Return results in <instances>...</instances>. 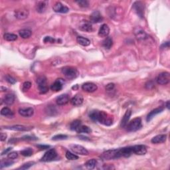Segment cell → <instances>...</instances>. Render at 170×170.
<instances>
[{
  "label": "cell",
  "instance_id": "836d02e7",
  "mask_svg": "<svg viewBox=\"0 0 170 170\" xmlns=\"http://www.w3.org/2000/svg\"><path fill=\"white\" fill-rule=\"evenodd\" d=\"M80 126H81V122L79 120H76L71 123L70 125V128L71 130L77 131V129L79 128Z\"/></svg>",
  "mask_w": 170,
  "mask_h": 170
},
{
  "label": "cell",
  "instance_id": "52a82bcc",
  "mask_svg": "<svg viewBox=\"0 0 170 170\" xmlns=\"http://www.w3.org/2000/svg\"><path fill=\"white\" fill-rule=\"evenodd\" d=\"M157 83L161 85H165L168 84L170 81V75L167 72H163L158 75L156 78Z\"/></svg>",
  "mask_w": 170,
  "mask_h": 170
},
{
  "label": "cell",
  "instance_id": "816d5d0a",
  "mask_svg": "<svg viewBox=\"0 0 170 170\" xmlns=\"http://www.w3.org/2000/svg\"><path fill=\"white\" fill-rule=\"evenodd\" d=\"M8 90V89H7L5 87H3V86H1V91H7Z\"/></svg>",
  "mask_w": 170,
  "mask_h": 170
},
{
  "label": "cell",
  "instance_id": "db71d44e",
  "mask_svg": "<svg viewBox=\"0 0 170 170\" xmlns=\"http://www.w3.org/2000/svg\"><path fill=\"white\" fill-rule=\"evenodd\" d=\"M77 88H78V85L77 84V85H76V86H73L72 88H73V89H75V90H77Z\"/></svg>",
  "mask_w": 170,
  "mask_h": 170
},
{
  "label": "cell",
  "instance_id": "ab89813d",
  "mask_svg": "<svg viewBox=\"0 0 170 170\" xmlns=\"http://www.w3.org/2000/svg\"><path fill=\"white\" fill-rule=\"evenodd\" d=\"M136 37H137V38L138 39L140 40H144L146 38L147 35L146 33H144V31H139V32H138L137 34H136Z\"/></svg>",
  "mask_w": 170,
  "mask_h": 170
},
{
  "label": "cell",
  "instance_id": "8fae6325",
  "mask_svg": "<svg viewBox=\"0 0 170 170\" xmlns=\"http://www.w3.org/2000/svg\"><path fill=\"white\" fill-rule=\"evenodd\" d=\"M53 10L57 13H66L69 12V9L66 6L64 5L61 2H57L53 7Z\"/></svg>",
  "mask_w": 170,
  "mask_h": 170
},
{
  "label": "cell",
  "instance_id": "f35d334b",
  "mask_svg": "<svg viewBox=\"0 0 170 170\" xmlns=\"http://www.w3.org/2000/svg\"><path fill=\"white\" fill-rule=\"evenodd\" d=\"M76 2L81 8H88L89 5V2L86 0H80V1H77Z\"/></svg>",
  "mask_w": 170,
  "mask_h": 170
},
{
  "label": "cell",
  "instance_id": "ba28073f",
  "mask_svg": "<svg viewBox=\"0 0 170 170\" xmlns=\"http://www.w3.org/2000/svg\"><path fill=\"white\" fill-rule=\"evenodd\" d=\"M70 148L71 151L74 152L75 154H79L82 156H87L88 155V151L87 149L83 146H80L77 144H72L70 146Z\"/></svg>",
  "mask_w": 170,
  "mask_h": 170
},
{
  "label": "cell",
  "instance_id": "cb8c5ba5",
  "mask_svg": "<svg viewBox=\"0 0 170 170\" xmlns=\"http://www.w3.org/2000/svg\"><path fill=\"white\" fill-rule=\"evenodd\" d=\"M167 136L165 134H160L152 138L151 142L153 144H161V143L165 142Z\"/></svg>",
  "mask_w": 170,
  "mask_h": 170
},
{
  "label": "cell",
  "instance_id": "5b68a950",
  "mask_svg": "<svg viewBox=\"0 0 170 170\" xmlns=\"http://www.w3.org/2000/svg\"><path fill=\"white\" fill-rule=\"evenodd\" d=\"M37 83L38 84V88L41 94H45L48 92L49 88L47 86V79L44 76H41L38 77L37 79Z\"/></svg>",
  "mask_w": 170,
  "mask_h": 170
},
{
  "label": "cell",
  "instance_id": "3957f363",
  "mask_svg": "<svg viewBox=\"0 0 170 170\" xmlns=\"http://www.w3.org/2000/svg\"><path fill=\"white\" fill-rule=\"evenodd\" d=\"M62 73L68 80H73L79 77V73L76 68L73 66H64L62 69Z\"/></svg>",
  "mask_w": 170,
  "mask_h": 170
},
{
  "label": "cell",
  "instance_id": "4fadbf2b",
  "mask_svg": "<svg viewBox=\"0 0 170 170\" xmlns=\"http://www.w3.org/2000/svg\"><path fill=\"white\" fill-rule=\"evenodd\" d=\"M19 114L23 117H31L34 114V110L31 107H27V108H21L19 109Z\"/></svg>",
  "mask_w": 170,
  "mask_h": 170
},
{
  "label": "cell",
  "instance_id": "e0dca14e",
  "mask_svg": "<svg viewBox=\"0 0 170 170\" xmlns=\"http://www.w3.org/2000/svg\"><path fill=\"white\" fill-rule=\"evenodd\" d=\"M6 129L11 130L14 131H19V132H23V131H29L33 128L31 127H27L23 126V125H15L12 126H6L5 127Z\"/></svg>",
  "mask_w": 170,
  "mask_h": 170
},
{
  "label": "cell",
  "instance_id": "c3c4849f",
  "mask_svg": "<svg viewBox=\"0 0 170 170\" xmlns=\"http://www.w3.org/2000/svg\"><path fill=\"white\" fill-rule=\"evenodd\" d=\"M37 147H39L40 149H46L49 148V146H46V145H38Z\"/></svg>",
  "mask_w": 170,
  "mask_h": 170
},
{
  "label": "cell",
  "instance_id": "b9f144b4",
  "mask_svg": "<svg viewBox=\"0 0 170 170\" xmlns=\"http://www.w3.org/2000/svg\"><path fill=\"white\" fill-rule=\"evenodd\" d=\"M18 157V153L17 151H12L8 154V158L10 160H14Z\"/></svg>",
  "mask_w": 170,
  "mask_h": 170
},
{
  "label": "cell",
  "instance_id": "5bb4252c",
  "mask_svg": "<svg viewBox=\"0 0 170 170\" xmlns=\"http://www.w3.org/2000/svg\"><path fill=\"white\" fill-rule=\"evenodd\" d=\"M98 86L97 84L93 82H86L82 86V89L87 93H94L97 90Z\"/></svg>",
  "mask_w": 170,
  "mask_h": 170
},
{
  "label": "cell",
  "instance_id": "44dd1931",
  "mask_svg": "<svg viewBox=\"0 0 170 170\" xmlns=\"http://www.w3.org/2000/svg\"><path fill=\"white\" fill-rule=\"evenodd\" d=\"M79 29L86 32H91L93 31V26L90 22L88 21H83L80 23L79 26Z\"/></svg>",
  "mask_w": 170,
  "mask_h": 170
},
{
  "label": "cell",
  "instance_id": "7a4b0ae2",
  "mask_svg": "<svg viewBox=\"0 0 170 170\" xmlns=\"http://www.w3.org/2000/svg\"><path fill=\"white\" fill-rule=\"evenodd\" d=\"M121 157H122L121 148L109 149V150L104 151L101 156V158L104 160H115V159H117Z\"/></svg>",
  "mask_w": 170,
  "mask_h": 170
},
{
  "label": "cell",
  "instance_id": "277c9868",
  "mask_svg": "<svg viewBox=\"0 0 170 170\" xmlns=\"http://www.w3.org/2000/svg\"><path fill=\"white\" fill-rule=\"evenodd\" d=\"M142 127V120L140 118H136L132 121L128 123L126 125V130L128 132H136L141 128Z\"/></svg>",
  "mask_w": 170,
  "mask_h": 170
},
{
  "label": "cell",
  "instance_id": "ffe728a7",
  "mask_svg": "<svg viewBox=\"0 0 170 170\" xmlns=\"http://www.w3.org/2000/svg\"><path fill=\"white\" fill-rule=\"evenodd\" d=\"M62 80V79H57V80H56L54 83L52 84L51 86V90L55 92L61 90L62 88V86H63V80Z\"/></svg>",
  "mask_w": 170,
  "mask_h": 170
},
{
  "label": "cell",
  "instance_id": "603a6c76",
  "mask_svg": "<svg viewBox=\"0 0 170 170\" xmlns=\"http://www.w3.org/2000/svg\"><path fill=\"white\" fill-rule=\"evenodd\" d=\"M132 114V112L130 110H128L126 112V113L124 114V116H123L121 123H120V126L122 128H125L126 126V125L128 123V121L130 118V116Z\"/></svg>",
  "mask_w": 170,
  "mask_h": 170
},
{
  "label": "cell",
  "instance_id": "bcb514c9",
  "mask_svg": "<svg viewBox=\"0 0 170 170\" xmlns=\"http://www.w3.org/2000/svg\"><path fill=\"white\" fill-rule=\"evenodd\" d=\"M114 86H115V85L114 83H110V84L106 85V90L107 91H111V90H112L114 88Z\"/></svg>",
  "mask_w": 170,
  "mask_h": 170
},
{
  "label": "cell",
  "instance_id": "2e32d148",
  "mask_svg": "<svg viewBox=\"0 0 170 170\" xmlns=\"http://www.w3.org/2000/svg\"><path fill=\"white\" fill-rule=\"evenodd\" d=\"M83 101H84L83 97H82L81 95H80V94H78V95H76L75 97L71 99V102L73 106H79L83 103Z\"/></svg>",
  "mask_w": 170,
  "mask_h": 170
},
{
  "label": "cell",
  "instance_id": "6da1fadb",
  "mask_svg": "<svg viewBox=\"0 0 170 170\" xmlns=\"http://www.w3.org/2000/svg\"><path fill=\"white\" fill-rule=\"evenodd\" d=\"M89 117L95 122H99L106 126H110L112 124V118L104 111L93 110L89 114Z\"/></svg>",
  "mask_w": 170,
  "mask_h": 170
},
{
  "label": "cell",
  "instance_id": "ac0fdd59",
  "mask_svg": "<svg viewBox=\"0 0 170 170\" xmlns=\"http://www.w3.org/2000/svg\"><path fill=\"white\" fill-rule=\"evenodd\" d=\"M69 102V97L66 94H63V95H60L59 97L56 100V102L59 106H63V105L66 104Z\"/></svg>",
  "mask_w": 170,
  "mask_h": 170
},
{
  "label": "cell",
  "instance_id": "7c38bea8",
  "mask_svg": "<svg viewBox=\"0 0 170 170\" xmlns=\"http://www.w3.org/2000/svg\"><path fill=\"white\" fill-rule=\"evenodd\" d=\"M134 154L136 155H145L147 153V148L144 145H136L132 147Z\"/></svg>",
  "mask_w": 170,
  "mask_h": 170
},
{
  "label": "cell",
  "instance_id": "d590c367",
  "mask_svg": "<svg viewBox=\"0 0 170 170\" xmlns=\"http://www.w3.org/2000/svg\"><path fill=\"white\" fill-rule=\"evenodd\" d=\"M66 158L69 160H77L79 159V156L74 154L72 152L68 151L66 153Z\"/></svg>",
  "mask_w": 170,
  "mask_h": 170
},
{
  "label": "cell",
  "instance_id": "d6986e66",
  "mask_svg": "<svg viewBox=\"0 0 170 170\" xmlns=\"http://www.w3.org/2000/svg\"><path fill=\"white\" fill-rule=\"evenodd\" d=\"M110 33V28L108 25L103 24L98 31V35L101 37H106Z\"/></svg>",
  "mask_w": 170,
  "mask_h": 170
},
{
  "label": "cell",
  "instance_id": "e575fe53",
  "mask_svg": "<svg viewBox=\"0 0 170 170\" xmlns=\"http://www.w3.org/2000/svg\"><path fill=\"white\" fill-rule=\"evenodd\" d=\"M33 151L31 148L25 149L21 151V155L25 156V157H29V156L33 155Z\"/></svg>",
  "mask_w": 170,
  "mask_h": 170
},
{
  "label": "cell",
  "instance_id": "681fc988",
  "mask_svg": "<svg viewBox=\"0 0 170 170\" xmlns=\"http://www.w3.org/2000/svg\"><path fill=\"white\" fill-rule=\"evenodd\" d=\"M12 149V147H8V148H7V149H5V150H4L3 152H2L1 155V156H3V155H5V154H8L9 151H11V149Z\"/></svg>",
  "mask_w": 170,
  "mask_h": 170
},
{
  "label": "cell",
  "instance_id": "ee69618b",
  "mask_svg": "<svg viewBox=\"0 0 170 170\" xmlns=\"http://www.w3.org/2000/svg\"><path fill=\"white\" fill-rule=\"evenodd\" d=\"M31 83L29 81H26L23 84V91H27L29 89L31 88Z\"/></svg>",
  "mask_w": 170,
  "mask_h": 170
},
{
  "label": "cell",
  "instance_id": "74e56055",
  "mask_svg": "<svg viewBox=\"0 0 170 170\" xmlns=\"http://www.w3.org/2000/svg\"><path fill=\"white\" fill-rule=\"evenodd\" d=\"M68 138V136L66 135H63V134H59V135H56L53 136L52 140L54 141H58V140H66Z\"/></svg>",
  "mask_w": 170,
  "mask_h": 170
},
{
  "label": "cell",
  "instance_id": "f1b7e54d",
  "mask_svg": "<svg viewBox=\"0 0 170 170\" xmlns=\"http://www.w3.org/2000/svg\"><path fill=\"white\" fill-rule=\"evenodd\" d=\"M1 114L8 118H13V116H14L12 110L9 108H7V107H5V108H3L1 109Z\"/></svg>",
  "mask_w": 170,
  "mask_h": 170
},
{
  "label": "cell",
  "instance_id": "f546056e",
  "mask_svg": "<svg viewBox=\"0 0 170 170\" xmlns=\"http://www.w3.org/2000/svg\"><path fill=\"white\" fill-rule=\"evenodd\" d=\"M19 35L20 37L23 38V39H28L29 38L31 35H32V32L29 29H22L19 31Z\"/></svg>",
  "mask_w": 170,
  "mask_h": 170
},
{
  "label": "cell",
  "instance_id": "8d00e7d4",
  "mask_svg": "<svg viewBox=\"0 0 170 170\" xmlns=\"http://www.w3.org/2000/svg\"><path fill=\"white\" fill-rule=\"evenodd\" d=\"M13 164H14V162H12V161H10V160L1 161V165H0V167H1V169H3V167L10 166V165H12Z\"/></svg>",
  "mask_w": 170,
  "mask_h": 170
},
{
  "label": "cell",
  "instance_id": "4dcf8cb0",
  "mask_svg": "<svg viewBox=\"0 0 170 170\" xmlns=\"http://www.w3.org/2000/svg\"><path fill=\"white\" fill-rule=\"evenodd\" d=\"M78 133H85V134H90L92 132V130L87 126H83L81 125L79 128L77 129V130L76 131Z\"/></svg>",
  "mask_w": 170,
  "mask_h": 170
},
{
  "label": "cell",
  "instance_id": "f5cc1de1",
  "mask_svg": "<svg viewBox=\"0 0 170 170\" xmlns=\"http://www.w3.org/2000/svg\"><path fill=\"white\" fill-rule=\"evenodd\" d=\"M166 108L168 110L169 109V101H167L166 102Z\"/></svg>",
  "mask_w": 170,
  "mask_h": 170
},
{
  "label": "cell",
  "instance_id": "7402d4cb",
  "mask_svg": "<svg viewBox=\"0 0 170 170\" xmlns=\"http://www.w3.org/2000/svg\"><path fill=\"white\" fill-rule=\"evenodd\" d=\"M163 110H164V108H163V107H160V108H157L153 110H151L147 116V122L151 121L154 118V116L158 114H160V112H162Z\"/></svg>",
  "mask_w": 170,
  "mask_h": 170
},
{
  "label": "cell",
  "instance_id": "7dc6e473",
  "mask_svg": "<svg viewBox=\"0 0 170 170\" xmlns=\"http://www.w3.org/2000/svg\"><path fill=\"white\" fill-rule=\"evenodd\" d=\"M7 138V134L5 133H3L1 132V134H0V140H1V142H3L5 141Z\"/></svg>",
  "mask_w": 170,
  "mask_h": 170
},
{
  "label": "cell",
  "instance_id": "9c48e42d",
  "mask_svg": "<svg viewBox=\"0 0 170 170\" xmlns=\"http://www.w3.org/2000/svg\"><path fill=\"white\" fill-rule=\"evenodd\" d=\"M133 8L138 16L143 18L144 16V3L142 1H136L133 4Z\"/></svg>",
  "mask_w": 170,
  "mask_h": 170
},
{
  "label": "cell",
  "instance_id": "f907efd6",
  "mask_svg": "<svg viewBox=\"0 0 170 170\" xmlns=\"http://www.w3.org/2000/svg\"><path fill=\"white\" fill-rule=\"evenodd\" d=\"M23 140H35V139H33V137H30V136H25V137H23V138H22Z\"/></svg>",
  "mask_w": 170,
  "mask_h": 170
},
{
  "label": "cell",
  "instance_id": "d6a6232c",
  "mask_svg": "<svg viewBox=\"0 0 170 170\" xmlns=\"http://www.w3.org/2000/svg\"><path fill=\"white\" fill-rule=\"evenodd\" d=\"M3 38L8 41H14L17 39V35L13 33H5L3 35Z\"/></svg>",
  "mask_w": 170,
  "mask_h": 170
},
{
  "label": "cell",
  "instance_id": "1f68e13d",
  "mask_svg": "<svg viewBox=\"0 0 170 170\" xmlns=\"http://www.w3.org/2000/svg\"><path fill=\"white\" fill-rule=\"evenodd\" d=\"M97 164V162L95 159H91V160H89L88 161H87L86 164H85V166H86L87 169H93L96 167Z\"/></svg>",
  "mask_w": 170,
  "mask_h": 170
},
{
  "label": "cell",
  "instance_id": "8992f818",
  "mask_svg": "<svg viewBox=\"0 0 170 170\" xmlns=\"http://www.w3.org/2000/svg\"><path fill=\"white\" fill-rule=\"evenodd\" d=\"M57 157V153L55 149H50L45 152L44 156L41 159V162H49L55 160Z\"/></svg>",
  "mask_w": 170,
  "mask_h": 170
},
{
  "label": "cell",
  "instance_id": "f6af8a7d",
  "mask_svg": "<svg viewBox=\"0 0 170 170\" xmlns=\"http://www.w3.org/2000/svg\"><path fill=\"white\" fill-rule=\"evenodd\" d=\"M43 41L45 43H47V42H51V43H53L55 41V39L54 38L51 37H45L44 38Z\"/></svg>",
  "mask_w": 170,
  "mask_h": 170
},
{
  "label": "cell",
  "instance_id": "4316f807",
  "mask_svg": "<svg viewBox=\"0 0 170 170\" xmlns=\"http://www.w3.org/2000/svg\"><path fill=\"white\" fill-rule=\"evenodd\" d=\"M113 45L112 38L110 37H106L103 41H102V46L106 49H110Z\"/></svg>",
  "mask_w": 170,
  "mask_h": 170
},
{
  "label": "cell",
  "instance_id": "484cf974",
  "mask_svg": "<svg viewBox=\"0 0 170 170\" xmlns=\"http://www.w3.org/2000/svg\"><path fill=\"white\" fill-rule=\"evenodd\" d=\"M3 100L7 105H12L15 102V96L12 94H8L3 97Z\"/></svg>",
  "mask_w": 170,
  "mask_h": 170
},
{
  "label": "cell",
  "instance_id": "9a60e30c",
  "mask_svg": "<svg viewBox=\"0 0 170 170\" xmlns=\"http://www.w3.org/2000/svg\"><path fill=\"white\" fill-rule=\"evenodd\" d=\"M90 23H97L101 22L103 20V17L98 11H95L90 16Z\"/></svg>",
  "mask_w": 170,
  "mask_h": 170
},
{
  "label": "cell",
  "instance_id": "60d3db41",
  "mask_svg": "<svg viewBox=\"0 0 170 170\" xmlns=\"http://www.w3.org/2000/svg\"><path fill=\"white\" fill-rule=\"evenodd\" d=\"M35 163L34 162H27V163H25V164H24L22 166H21L19 167V169H27L29 168H30L31 166H33V164H34Z\"/></svg>",
  "mask_w": 170,
  "mask_h": 170
},
{
  "label": "cell",
  "instance_id": "83f0119b",
  "mask_svg": "<svg viewBox=\"0 0 170 170\" xmlns=\"http://www.w3.org/2000/svg\"><path fill=\"white\" fill-rule=\"evenodd\" d=\"M77 41L79 44H80V45L84 46V47H86L88 46L90 44V41L87 38H85L81 36H79L77 38Z\"/></svg>",
  "mask_w": 170,
  "mask_h": 170
},
{
  "label": "cell",
  "instance_id": "d4e9b609",
  "mask_svg": "<svg viewBox=\"0 0 170 170\" xmlns=\"http://www.w3.org/2000/svg\"><path fill=\"white\" fill-rule=\"evenodd\" d=\"M47 7V1H39L36 5V10L38 13H42L45 12Z\"/></svg>",
  "mask_w": 170,
  "mask_h": 170
},
{
  "label": "cell",
  "instance_id": "7bdbcfd3",
  "mask_svg": "<svg viewBox=\"0 0 170 170\" xmlns=\"http://www.w3.org/2000/svg\"><path fill=\"white\" fill-rule=\"evenodd\" d=\"M5 79L7 81H8L10 84H15V82H16V80H15L14 78H13L12 77H11L10 75H6L5 76Z\"/></svg>",
  "mask_w": 170,
  "mask_h": 170
},
{
  "label": "cell",
  "instance_id": "30bf717a",
  "mask_svg": "<svg viewBox=\"0 0 170 170\" xmlns=\"http://www.w3.org/2000/svg\"><path fill=\"white\" fill-rule=\"evenodd\" d=\"M29 16V11L26 9L22 8L17 10L15 12V17L20 20L25 19Z\"/></svg>",
  "mask_w": 170,
  "mask_h": 170
}]
</instances>
